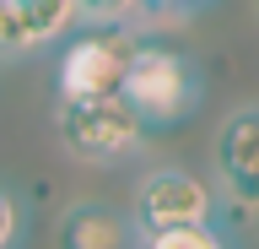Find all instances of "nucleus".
Listing matches in <instances>:
<instances>
[{
	"mask_svg": "<svg viewBox=\"0 0 259 249\" xmlns=\"http://www.w3.org/2000/svg\"><path fill=\"white\" fill-rule=\"evenodd\" d=\"M119 98L130 103V114L141 119L146 130H167V125H184V119L200 109L205 76H200V65H194L189 54L135 38L130 65H124V76H119Z\"/></svg>",
	"mask_w": 259,
	"mask_h": 249,
	"instance_id": "obj_1",
	"label": "nucleus"
},
{
	"mask_svg": "<svg viewBox=\"0 0 259 249\" xmlns=\"http://www.w3.org/2000/svg\"><path fill=\"white\" fill-rule=\"evenodd\" d=\"M54 135H60V147L81 163H113V157H124V152L141 147L146 125L130 114V103L119 92L108 98H70L54 109Z\"/></svg>",
	"mask_w": 259,
	"mask_h": 249,
	"instance_id": "obj_2",
	"label": "nucleus"
},
{
	"mask_svg": "<svg viewBox=\"0 0 259 249\" xmlns=\"http://www.w3.org/2000/svg\"><path fill=\"white\" fill-rule=\"evenodd\" d=\"M130 49H135V33L119 27V22L81 27V33L60 49V65H54V92H60V103L119 92V76H124V65H130Z\"/></svg>",
	"mask_w": 259,
	"mask_h": 249,
	"instance_id": "obj_3",
	"label": "nucleus"
},
{
	"mask_svg": "<svg viewBox=\"0 0 259 249\" xmlns=\"http://www.w3.org/2000/svg\"><path fill=\"white\" fill-rule=\"evenodd\" d=\"M216 195L205 184L184 173V168H151L135 184V211H130V233H162V228H184V222H210Z\"/></svg>",
	"mask_w": 259,
	"mask_h": 249,
	"instance_id": "obj_4",
	"label": "nucleus"
},
{
	"mask_svg": "<svg viewBox=\"0 0 259 249\" xmlns=\"http://www.w3.org/2000/svg\"><path fill=\"white\" fill-rule=\"evenodd\" d=\"M216 168H222L227 190L254 206V195H259V109L254 103L227 114L222 135H216Z\"/></svg>",
	"mask_w": 259,
	"mask_h": 249,
	"instance_id": "obj_5",
	"label": "nucleus"
},
{
	"mask_svg": "<svg viewBox=\"0 0 259 249\" xmlns=\"http://www.w3.org/2000/svg\"><path fill=\"white\" fill-rule=\"evenodd\" d=\"M54 249H130V217L103 200H76L54 228Z\"/></svg>",
	"mask_w": 259,
	"mask_h": 249,
	"instance_id": "obj_6",
	"label": "nucleus"
},
{
	"mask_svg": "<svg viewBox=\"0 0 259 249\" xmlns=\"http://www.w3.org/2000/svg\"><path fill=\"white\" fill-rule=\"evenodd\" d=\"M11 6H16V22H22L27 49L54 44V38H65L81 22V6H76V0H11Z\"/></svg>",
	"mask_w": 259,
	"mask_h": 249,
	"instance_id": "obj_7",
	"label": "nucleus"
},
{
	"mask_svg": "<svg viewBox=\"0 0 259 249\" xmlns=\"http://www.w3.org/2000/svg\"><path fill=\"white\" fill-rule=\"evenodd\" d=\"M141 249H232L227 233L216 222H184V228H162V233H146Z\"/></svg>",
	"mask_w": 259,
	"mask_h": 249,
	"instance_id": "obj_8",
	"label": "nucleus"
},
{
	"mask_svg": "<svg viewBox=\"0 0 259 249\" xmlns=\"http://www.w3.org/2000/svg\"><path fill=\"white\" fill-rule=\"evenodd\" d=\"M0 54H27V38H22V22H16L11 0H0Z\"/></svg>",
	"mask_w": 259,
	"mask_h": 249,
	"instance_id": "obj_9",
	"label": "nucleus"
},
{
	"mask_svg": "<svg viewBox=\"0 0 259 249\" xmlns=\"http://www.w3.org/2000/svg\"><path fill=\"white\" fill-rule=\"evenodd\" d=\"M81 17H103V22H119V17H135L141 0H76Z\"/></svg>",
	"mask_w": 259,
	"mask_h": 249,
	"instance_id": "obj_10",
	"label": "nucleus"
},
{
	"mask_svg": "<svg viewBox=\"0 0 259 249\" xmlns=\"http://www.w3.org/2000/svg\"><path fill=\"white\" fill-rule=\"evenodd\" d=\"M194 6H205V0H141L146 17H184V11H194Z\"/></svg>",
	"mask_w": 259,
	"mask_h": 249,
	"instance_id": "obj_11",
	"label": "nucleus"
},
{
	"mask_svg": "<svg viewBox=\"0 0 259 249\" xmlns=\"http://www.w3.org/2000/svg\"><path fill=\"white\" fill-rule=\"evenodd\" d=\"M11 238H16V200L0 190V249H11Z\"/></svg>",
	"mask_w": 259,
	"mask_h": 249,
	"instance_id": "obj_12",
	"label": "nucleus"
}]
</instances>
